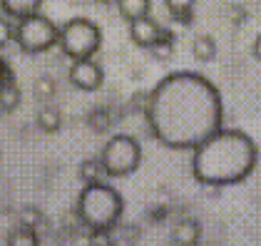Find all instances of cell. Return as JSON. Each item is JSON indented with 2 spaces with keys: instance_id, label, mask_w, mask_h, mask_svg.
Masks as SVG:
<instances>
[{
  "instance_id": "6da1fadb",
  "label": "cell",
  "mask_w": 261,
  "mask_h": 246,
  "mask_svg": "<svg viewBox=\"0 0 261 246\" xmlns=\"http://www.w3.org/2000/svg\"><path fill=\"white\" fill-rule=\"evenodd\" d=\"M152 137L167 149H197L224 124V104L217 85L199 72L162 77L144 107Z\"/></svg>"
},
{
  "instance_id": "7a4b0ae2",
  "label": "cell",
  "mask_w": 261,
  "mask_h": 246,
  "mask_svg": "<svg viewBox=\"0 0 261 246\" xmlns=\"http://www.w3.org/2000/svg\"><path fill=\"white\" fill-rule=\"evenodd\" d=\"M259 162L256 142L241 129L214 132L192 149V174L204 186H231L244 182Z\"/></svg>"
},
{
  "instance_id": "3957f363",
  "label": "cell",
  "mask_w": 261,
  "mask_h": 246,
  "mask_svg": "<svg viewBox=\"0 0 261 246\" xmlns=\"http://www.w3.org/2000/svg\"><path fill=\"white\" fill-rule=\"evenodd\" d=\"M75 211H77V219L90 231H97V229L112 231L122 219L124 199H122L120 192L115 186H110L105 179L102 182H90V184L82 186Z\"/></svg>"
},
{
  "instance_id": "277c9868",
  "label": "cell",
  "mask_w": 261,
  "mask_h": 246,
  "mask_svg": "<svg viewBox=\"0 0 261 246\" xmlns=\"http://www.w3.org/2000/svg\"><path fill=\"white\" fill-rule=\"evenodd\" d=\"M100 45H102V30L97 22L87 20V18H72L65 25H60L58 47L62 50L65 58H70V60L95 58Z\"/></svg>"
},
{
  "instance_id": "5b68a950",
  "label": "cell",
  "mask_w": 261,
  "mask_h": 246,
  "mask_svg": "<svg viewBox=\"0 0 261 246\" xmlns=\"http://www.w3.org/2000/svg\"><path fill=\"white\" fill-rule=\"evenodd\" d=\"M13 40L18 42V47L25 55H40V52H47L50 47L58 45L60 28L50 18H45L42 13H35V15H28V18L18 20Z\"/></svg>"
},
{
  "instance_id": "8992f818",
  "label": "cell",
  "mask_w": 261,
  "mask_h": 246,
  "mask_svg": "<svg viewBox=\"0 0 261 246\" xmlns=\"http://www.w3.org/2000/svg\"><path fill=\"white\" fill-rule=\"evenodd\" d=\"M100 162L105 167V172H107V177H112V179L129 177V174H135L140 169L142 147L129 134H115L110 142L102 147Z\"/></svg>"
},
{
  "instance_id": "52a82bcc",
  "label": "cell",
  "mask_w": 261,
  "mask_h": 246,
  "mask_svg": "<svg viewBox=\"0 0 261 246\" xmlns=\"http://www.w3.org/2000/svg\"><path fill=\"white\" fill-rule=\"evenodd\" d=\"M67 77H70L75 90L95 92V90H100L102 82H105V70L92 58H85V60H72Z\"/></svg>"
},
{
  "instance_id": "ba28073f",
  "label": "cell",
  "mask_w": 261,
  "mask_h": 246,
  "mask_svg": "<svg viewBox=\"0 0 261 246\" xmlns=\"http://www.w3.org/2000/svg\"><path fill=\"white\" fill-rule=\"evenodd\" d=\"M162 30H164V28H162L154 18H149V15L137 18V20L129 22V38L135 40V45H140V47H144V50H147L152 42L160 40Z\"/></svg>"
},
{
  "instance_id": "9c48e42d",
  "label": "cell",
  "mask_w": 261,
  "mask_h": 246,
  "mask_svg": "<svg viewBox=\"0 0 261 246\" xmlns=\"http://www.w3.org/2000/svg\"><path fill=\"white\" fill-rule=\"evenodd\" d=\"M42 0H0V10L13 18V20H22L28 15H35L40 13Z\"/></svg>"
},
{
  "instance_id": "30bf717a",
  "label": "cell",
  "mask_w": 261,
  "mask_h": 246,
  "mask_svg": "<svg viewBox=\"0 0 261 246\" xmlns=\"http://www.w3.org/2000/svg\"><path fill=\"white\" fill-rule=\"evenodd\" d=\"M201 236V226L194 222V219H181L179 224L174 226L172 231V241L174 244H181V246H192L197 244Z\"/></svg>"
},
{
  "instance_id": "8fae6325",
  "label": "cell",
  "mask_w": 261,
  "mask_h": 246,
  "mask_svg": "<svg viewBox=\"0 0 261 246\" xmlns=\"http://www.w3.org/2000/svg\"><path fill=\"white\" fill-rule=\"evenodd\" d=\"M117 10H120V15L124 20L132 22V20H137V18L149 15L152 0H117Z\"/></svg>"
},
{
  "instance_id": "7c38bea8",
  "label": "cell",
  "mask_w": 261,
  "mask_h": 246,
  "mask_svg": "<svg viewBox=\"0 0 261 246\" xmlns=\"http://www.w3.org/2000/svg\"><path fill=\"white\" fill-rule=\"evenodd\" d=\"M174 35H172V30H162L160 40L152 42L147 50H149V55L154 58L157 62H167L172 60V55H174Z\"/></svg>"
},
{
  "instance_id": "4fadbf2b",
  "label": "cell",
  "mask_w": 261,
  "mask_h": 246,
  "mask_svg": "<svg viewBox=\"0 0 261 246\" xmlns=\"http://www.w3.org/2000/svg\"><path fill=\"white\" fill-rule=\"evenodd\" d=\"M192 55H194V60L204 62V65L212 62L217 58V40L212 35H197L192 40Z\"/></svg>"
},
{
  "instance_id": "5bb4252c",
  "label": "cell",
  "mask_w": 261,
  "mask_h": 246,
  "mask_svg": "<svg viewBox=\"0 0 261 246\" xmlns=\"http://www.w3.org/2000/svg\"><path fill=\"white\" fill-rule=\"evenodd\" d=\"M35 122H38V127H40L42 132H47V134L58 132V129H60V124H62L60 110H58V107H53V104H45L40 112H38Z\"/></svg>"
},
{
  "instance_id": "9a60e30c",
  "label": "cell",
  "mask_w": 261,
  "mask_h": 246,
  "mask_svg": "<svg viewBox=\"0 0 261 246\" xmlns=\"http://www.w3.org/2000/svg\"><path fill=\"white\" fill-rule=\"evenodd\" d=\"M169 15L179 22H189L192 20V13H194V5L197 0H164Z\"/></svg>"
},
{
  "instance_id": "2e32d148",
  "label": "cell",
  "mask_w": 261,
  "mask_h": 246,
  "mask_svg": "<svg viewBox=\"0 0 261 246\" xmlns=\"http://www.w3.org/2000/svg\"><path fill=\"white\" fill-rule=\"evenodd\" d=\"M20 104V87L18 82H8V85H0V110L3 112H13L15 107Z\"/></svg>"
},
{
  "instance_id": "e0dca14e",
  "label": "cell",
  "mask_w": 261,
  "mask_h": 246,
  "mask_svg": "<svg viewBox=\"0 0 261 246\" xmlns=\"http://www.w3.org/2000/svg\"><path fill=\"white\" fill-rule=\"evenodd\" d=\"M8 244L10 246H35V244H40V236H38L35 229L20 224L18 229H13V231L8 234Z\"/></svg>"
},
{
  "instance_id": "ac0fdd59",
  "label": "cell",
  "mask_w": 261,
  "mask_h": 246,
  "mask_svg": "<svg viewBox=\"0 0 261 246\" xmlns=\"http://www.w3.org/2000/svg\"><path fill=\"white\" fill-rule=\"evenodd\" d=\"M80 179L82 184H90V182H102L105 177H107V172H105V167H102L100 159H85L80 164Z\"/></svg>"
},
{
  "instance_id": "d6986e66",
  "label": "cell",
  "mask_w": 261,
  "mask_h": 246,
  "mask_svg": "<svg viewBox=\"0 0 261 246\" xmlns=\"http://www.w3.org/2000/svg\"><path fill=\"white\" fill-rule=\"evenodd\" d=\"M55 92H58V82L55 77H50V75H40V77H35L33 80V95L42 100V102H47V100H53L55 97Z\"/></svg>"
},
{
  "instance_id": "ffe728a7",
  "label": "cell",
  "mask_w": 261,
  "mask_h": 246,
  "mask_svg": "<svg viewBox=\"0 0 261 246\" xmlns=\"http://www.w3.org/2000/svg\"><path fill=\"white\" fill-rule=\"evenodd\" d=\"M42 222V214L35 209V206H25L20 211V224L22 226H30V229H38Z\"/></svg>"
},
{
  "instance_id": "44dd1931",
  "label": "cell",
  "mask_w": 261,
  "mask_h": 246,
  "mask_svg": "<svg viewBox=\"0 0 261 246\" xmlns=\"http://www.w3.org/2000/svg\"><path fill=\"white\" fill-rule=\"evenodd\" d=\"M90 127H92V132H105L107 127H110V115L107 112H102V110H95L92 115H90Z\"/></svg>"
},
{
  "instance_id": "7402d4cb",
  "label": "cell",
  "mask_w": 261,
  "mask_h": 246,
  "mask_svg": "<svg viewBox=\"0 0 261 246\" xmlns=\"http://www.w3.org/2000/svg\"><path fill=\"white\" fill-rule=\"evenodd\" d=\"M13 38H15V28L5 20V18H0V47H5Z\"/></svg>"
},
{
  "instance_id": "603a6c76",
  "label": "cell",
  "mask_w": 261,
  "mask_h": 246,
  "mask_svg": "<svg viewBox=\"0 0 261 246\" xmlns=\"http://www.w3.org/2000/svg\"><path fill=\"white\" fill-rule=\"evenodd\" d=\"M87 241H90V244H100V246L112 244V239H110V231H105V229H97V231H92V236H90Z\"/></svg>"
},
{
  "instance_id": "cb8c5ba5",
  "label": "cell",
  "mask_w": 261,
  "mask_h": 246,
  "mask_svg": "<svg viewBox=\"0 0 261 246\" xmlns=\"http://www.w3.org/2000/svg\"><path fill=\"white\" fill-rule=\"evenodd\" d=\"M251 52H254V58L261 62V33L256 35V40H254V45H251Z\"/></svg>"
},
{
  "instance_id": "d4e9b609",
  "label": "cell",
  "mask_w": 261,
  "mask_h": 246,
  "mask_svg": "<svg viewBox=\"0 0 261 246\" xmlns=\"http://www.w3.org/2000/svg\"><path fill=\"white\" fill-rule=\"evenodd\" d=\"M100 3H110V0H100Z\"/></svg>"
}]
</instances>
